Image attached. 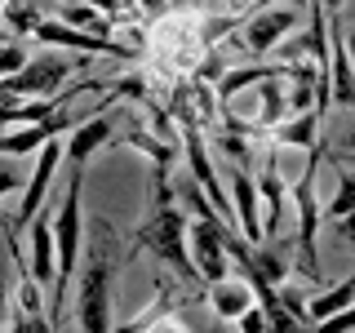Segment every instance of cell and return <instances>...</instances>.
Returning a JSON list of instances; mask_svg holds the SVG:
<instances>
[{
	"instance_id": "1",
	"label": "cell",
	"mask_w": 355,
	"mask_h": 333,
	"mask_svg": "<svg viewBox=\"0 0 355 333\" xmlns=\"http://www.w3.org/2000/svg\"><path fill=\"white\" fill-rule=\"evenodd\" d=\"M125 262L116 244V231L107 218L98 222L94 240H89L85 266H80V289H76V325L85 333H107L111 329V302H116V271Z\"/></svg>"
},
{
	"instance_id": "2",
	"label": "cell",
	"mask_w": 355,
	"mask_h": 333,
	"mask_svg": "<svg viewBox=\"0 0 355 333\" xmlns=\"http://www.w3.org/2000/svg\"><path fill=\"white\" fill-rule=\"evenodd\" d=\"M80 178H85V169H71V187L62 191L58 214H53V316H49L53 329H58L62 316H67L71 275H76V266H80V231H85V218H80Z\"/></svg>"
},
{
	"instance_id": "3",
	"label": "cell",
	"mask_w": 355,
	"mask_h": 333,
	"mask_svg": "<svg viewBox=\"0 0 355 333\" xmlns=\"http://www.w3.org/2000/svg\"><path fill=\"white\" fill-rule=\"evenodd\" d=\"M133 249H151L155 258H160L164 266H173L182 280H196L191 253H187V218H182V209H178V205H169V200H160L155 214L138 227Z\"/></svg>"
},
{
	"instance_id": "4",
	"label": "cell",
	"mask_w": 355,
	"mask_h": 333,
	"mask_svg": "<svg viewBox=\"0 0 355 333\" xmlns=\"http://www.w3.org/2000/svg\"><path fill=\"white\" fill-rule=\"evenodd\" d=\"M196 222H187V253H191V266H196V280H222L231 275V249H227V236H231V222H222L214 209H196Z\"/></svg>"
},
{
	"instance_id": "5",
	"label": "cell",
	"mask_w": 355,
	"mask_h": 333,
	"mask_svg": "<svg viewBox=\"0 0 355 333\" xmlns=\"http://www.w3.org/2000/svg\"><path fill=\"white\" fill-rule=\"evenodd\" d=\"M320 155L311 151L302 178L293 187V205H297V271L320 275V200H315V173H320Z\"/></svg>"
},
{
	"instance_id": "6",
	"label": "cell",
	"mask_w": 355,
	"mask_h": 333,
	"mask_svg": "<svg viewBox=\"0 0 355 333\" xmlns=\"http://www.w3.org/2000/svg\"><path fill=\"white\" fill-rule=\"evenodd\" d=\"M111 133H116V116H111V103H103L98 111H89L85 120L71 125V138L62 142V160H71V169H85L94 160V151L111 142Z\"/></svg>"
},
{
	"instance_id": "7",
	"label": "cell",
	"mask_w": 355,
	"mask_h": 333,
	"mask_svg": "<svg viewBox=\"0 0 355 333\" xmlns=\"http://www.w3.org/2000/svg\"><path fill=\"white\" fill-rule=\"evenodd\" d=\"M111 103V98H107ZM76 120H85V116H76L71 103H62L58 111H49L44 120H31L27 129H14V133H0V155H31L40 147V142H49V138H58V133H67L76 125Z\"/></svg>"
},
{
	"instance_id": "8",
	"label": "cell",
	"mask_w": 355,
	"mask_h": 333,
	"mask_svg": "<svg viewBox=\"0 0 355 333\" xmlns=\"http://www.w3.org/2000/svg\"><path fill=\"white\" fill-rule=\"evenodd\" d=\"M31 36H36L40 44H49V49H76V53H107V58H133L125 44L103 40V36H89V31L67 27V22H44V18H40L36 27H31Z\"/></svg>"
},
{
	"instance_id": "9",
	"label": "cell",
	"mask_w": 355,
	"mask_h": 333,
	"mask_svg": "<svg viewBox=\"0 0 355 333\" xmlns=\"http://www.w3.org/2000/svg\"><path fill=\"white\" fill-rule=\"evenodd\" d=\"M293 27H297V14L288 9V0H280V5L262 9V14H253L249 22H244L240 44H244L249 53H271V49H275V44H280Z\"/></svg>"
},
{
	"instance_id": "10",
	"label": "cell",
	"mask_w": 355,
	"mask_h": 333,
	"mask_svg": "<svg viewBox=\"0 0 355 333\" xmlns=\"http://www.w3.org/2000/svg\"><path fill=\"white\" fill-rule=\"evenodd\" d=\"M329 103L338 107H355V71H351V49H347V31L338 18H329Z\"/></svg>"
},
{
	"instance_id": "11",
	"label": "cell",
	"mask_w": 355,
	"mask_h": 333,
	"mask_svg": "<svg viewBox=\"0 0 355 333\" xmlns=\"http://www.w3.org/2000/svg\"><path fill=\"white\" fill-rule=\"evenodd\" d=\"M62 164V133L49 142H40V155H36V173H31L27 191H22V205H18V222L27 227V218L36 214L44 205V196H49V182H53V169Z\"/></svg>"
},
{
	"instance_id": "12",
	"label": "cell",
	"mask_w": 355,
	"mask_h": 333,
	"mask_svg": "<svg viewBox=\"0 0 355 333\" xmlns=\"http://www.w3.org/2000/svg\"><path fill=\"white\" fill-rule=\"evenodd\" d=\"M27 236H31V262H27V275L36 280L40 289L53 284V209H36L27 218Z\"/></svg>"
},
{
	"instance_id": "13",
	"label": "cell",
	"mask_w": 355,
	"mask_h": 333,
	"mask_svg": "<svg viewBox=\"0 0 355 333\" xmlns=\"http://www.w3.org/2000/svg\"><path fill=\"white\" fill-rule=\"evenodd\" d=\"M231 218H236L240 227V240L244 244H258L262 240V214H258V187H253V178L236 169L231 173Z\"/></svg>"
},
{
	"instance_id": "14",
	"label": "cell",
	"mask_w": 355,
	"mask_h": 333,
	"mask_svg": "<svg viewBox=\"0 0 355 333\" xmlns=\"http://www.w3.org/2000/svg\"><path fill=\"white\" fill-rule=\"evenodd\" d=\"M320 120H324V116H320L315 107L293 111V116H280V120H275V129H271L275 147H302L306 155H311V151H320V138H315Z\"/></svg>"
},
{
	"instance_id": "15",
	"label": "cell",
	"mask_w": 355,
	"mask_h": 333,
	"mask_svg": "<svg viewBox=\"0 0 355 333\" xmlns=\"http://www.w3.org/2000/svg\"><path fill=\"white\" fill-rule=\"evenodd\" d=\"M253 187H258V205H266V218H262V240L266 236H275L280 231V218H284V182H280V173L266 164V169L253 178Z\"/></svg>"
},
{
	"instance_id": "16",
	"label": "cell",
	"mask_w": 355,
	"mask_h": 333,
	"mask_svg": "<svg viewBox=\"0 0 355 333\" xmlns=\"http://www.w3.org/2000/svg\"><path fill=\"white\" fill-rule=\"evenodd\" d=\"M209 302H214V316L236 320L240 311L253 302V293H249V284H244V280H231V275H222V280H209Z\"/></svg>"
},
{
	"instance_id": "17",
	"label": "cell",
	"mask_w": 355,
	"mask_h": 333,
	"mask_svg": "<svg viewBox=\"0 0 355 333\" xmlns=\"http://www.w3.org/2000/svg\"><path fill=\"white\" fill-rule=\"evenodd\" d=\"M351 302H355V275L338 280L333 289H324V293H315V298H306V302H302L306 325H320L324 316H333V311H342V307H351Z\"/></svg>"
},
{
	"instance_id": "18",
	"label": "cell",
	"mask_w": 355,
	"mask_h": 333,
	"mask_svg": "<svg viewBox=\"0 0 355 333\" xmlns=\"http://www.w3.org/2000/svg\"><path fill=\"white\" fill-rule=\"evenodd\" d=\"M351 209H355V178H351L347 164H342V169H338V191H333L329 209H324L320 218L333 222V227H338L342 236H351Z\"/></svg>"
},
{
	"instance_id": "19",
	"label": "cell",
	"mask_w": 355,
	"mask_h": 333,
	"mask_svg": "<svg viewBox=\"0 0 355 333\" xmlns=\"http://www.w3.org/2000/svg\"><path fill=\"white\" fill-rule=\"evenodd\" d=\"M266 76H284V62H258V67H236L231 76H222L218 85V98L222 103H231V98L240 94V89H253L258 80H266Z\"/></svg>"
},
{
	"instance_id": "20",
	"label": "cell",
	"mask_w": 355,
	"mask_h": 333,
	"mask_svg": "<svg viewBox=\"0 0 355 333\" xmlns=\"http://www.w3.org/2000/svg\"><path fill=\"white\" fill-rule=\"evenodd\" d=\"M62 22L67 27H80V31H89V36H103V40H111V27H116V22H111L107 14H98L94 5H62Z\"/></svg>"
},
{
	"instance_id": "21",
	"label": "cell",
	"mask_w": 355,
	"mask_h": 333,
	"mask_svg": "<svg viewBox=\"0 0 355 333\" xmlns=\"http://www.w3.org/2000/svg\"><path fill=\"white\" fill-rule=\"evenodd\" d=\"M0 9H5V22L18 31V36H31V27L40 22V9L31 5V0H5Z\"/></svg>"
},
{
	"instance_id": "22",
	"label": "cell",
	"mask_w": 355,
	"mask_h": 333,
	"mask_svg": "<svg viewBox=\"0 0 355 333\" xmlns=\"http://www.w3.org/2000/svg\"><path fill=\"white\" fill-rule=\"evenodd\" d=\"M125 147L142 151V155H151L155 164H169V160H173V142H155L151 133H138V129H129V133H125Z\"/></svg>"
},
{
	"instance_id": "23",
	"label": "cell",
	"mask_w": 355,
	"mask_h": 333,
	"mask_svg": "<svg viewBox=\"0 0 355 333\" xmlns=\"http://www.w3.org/2000/svg\"><path fill=\"white\" fill-rule=\"evenodd\" d=\"M111 89H116V94H125V98H138V103L147 98V85H142L138 76H125V80H116Z\"/></svg>"
},
{
	"instance_id": "24",
	"label": "cell",
	"mask_w": 355,
	"mask_h": 333,
	"mask_svg": "<svg viewBox=\"0 0 355 333\" xmlns=\"http://www.w3.org/2000/svg\"><path fill=\"white\" fill-rule=\"evenodd\" d=\"M5 320H9V266L0 258V329H5Z\"/></svg>"
},
{
	"instance_id": "25",
	"label": "cell",
	"mask_w": 355,
	"mask_h": 333,
	"mask_svg": "<svg viewBox=\"0 0 355 333\" xmlns=\"http://www.w3.org/2000/svg\"><path fill=\"white\" fill-rule=\"evenodd\" d=\"M18 187H22L18 169H14V164H5V169H0V200H5L9 191H18Z\"/></svg>"
},
{
	"instance_id": "26",
	"label": "cell",
	"mask_w": 355,
	"mask_h": 333,
	"mask_svg": "<svg viewBox=\"0 0 355 333\" xmlns=\"http://www.w3.org/2000/svg\"><path fill=\"white\" fill-rule=\"evenodd\" d=\"M85 5H94L98 14H107V18H116V9H120V0H85Z\"/></svg>"
},
{
	"instance_id": "27",
	"label": "cell",
	"mask_w": 355,
	"mask_h": 333,
	"mask_svg": "<svg viewBox=\"0 0 355 333\" xmlns=\"http://www.w3.org/2000/svg\"><path fill=\"white\" fill-rule=\"evenodd\" d=\"M142 9H147V14H160V9H164V0H142Z\"/></svg>"
},
{
	"instance_id": "28",
	"label": "cell",
	"mask_w": 355,
	"mask_h": 333,
	"mask_svg": "<svg viewBox=\"0 0 355 333\" xmlns=\"http://www.w3.org/2000/svg\"><path fill=\"white\" fill-rule=\"evenodd\" d=\"M315 5H324V9H342L347 0H315Z\"/></svg>"
},
{
	"instance_id": "29",
	"label": "cell",
	"mask_w": 355,
	"mask_h": 333,
	"mask_svg": "<svg viewBox=\"0 0 355 333\" xmlns=\"http://www.w3.org/2000/svg\"><path fill=\"white\" fill-rule=\"evenodd\" d=\"M0 5H5V0H0Z\"/></svg>"
}]
</instances>
